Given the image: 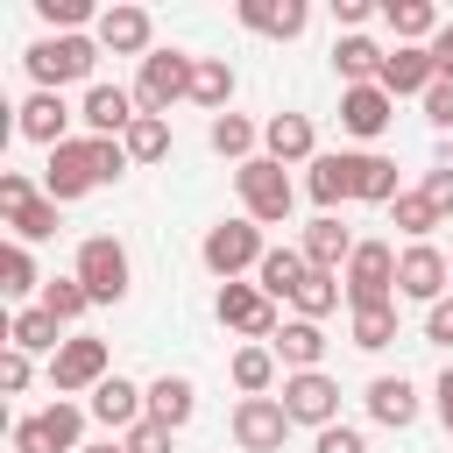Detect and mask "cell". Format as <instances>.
<instances>
[{"instance_id": "cell-1", "label": "cell", "mask_w": 453, "mask_h": 453, "mask_svg": "<svg viewBox=\"0 0 453 453\" xmlns=\"http://www.w3.org/2000/svg\"><path fill=\"white\" fill-rule=\"evenodd\" d=\"M92 64H99V42L92 35H42V42L21 50V71L35 78V92H64V85L92 78Z\"/></svg>"}, {"instance_id": "cell-2", "label": "cell", "mask_w": 453, "mask_h": 453, "mask_svg": "<svg viewBox=\"0 0 453 453\" xmlns=\"http://www.w3.org/2000/svg\"><path fill=\"white\" fill-rule=\"evenodd\" d=\"M262 255H269V241H262V226L241 212V219H219V226H205V241H198V262L219 276V283H241L248 269H262Z\"/></svg>"}, {"instance_id": "cell-3", "label": "cell", "mask_w": 453, "mask_h": 453, "mask_svg": "<svg viewBox=\"0 0 453 453\" xmlns=\"http://www.w3.org/2000/svg\"><path fill=\"white\" fill-rule=\"evenodd\" d=\"M191 78H198V57H184V50H149L142 71H134V106L156 113V120H170V106L191 99Z\"/></svg>"}, {"instance_id": "cell-4", "label": "cell", "mask_w": 453, "mask_h": 453, "mask_svg": "<svg viewBox=\"0 0 453 453\" xmlns=\"http://www.w3.org/2000/svg\"><path fill=\"white\" fill-rule=\"evenodd\" d=\"M234 191H241V212H248L255 226H283V219H290V205H297L290 170H283V163H269V156L241 163V170H234Z\"/></svg>"}, {"instance_id": "cell-5", "label": "cell", "mask_w": 453, "mask_h": 453, "mask_svg": "<svg viewBox=\"0 0 453 453\" xmlns=\"http://www.w3.org/2000/svg\"><path fill=\"white\" fill-rule=\"evenodd\" d=\"M71 276L85 283V297H92V304H120V297H127V283H134V262H127V248H120L113 234H85V241H78Z\"/></svg>"}, {"instance_id": "cell-6", "label": "cell", "mask_w": 453, "mask_h": 453, "mask_svg": "<svg viewBox=\"0 0 453 453\" xmlns=\"http://www.w3.org/2000/svg\"><path fill=\"white\" fill-rule=\"evenodd\" d=\"M14 453H85V403L57 396L35 418H14Z\"/></svg>"}, {"instance_id": "cell-7", "label": "cell", "mask_w": 453, "mask_h": 453, "mask_svg": "<svg viewBox=\"0 0 453 453\" xmlns=\"http://www.w3.org/2000/svg\"><path fill=\"white\" fill-rule=\"evenodd\" d=\"M340 283H347V311L396 304V248H389V241H361L354 262L340 269Z\"/></svg>"}, {"instance_id": "cell-8", "label": "cell", "mask_w": 453, "mask_h": 453, "mask_svg": "<svg viewBox=\"0 0 453 453\" xmlns=\"http://www.w3.org/2000/svg\"><path fill=\"white\" fill-rule=\"evenodd\" d=\"M106 375H113V354H106V340H92V333H71V340L50 354V389H57V396H92Z\"/></svg>"}, {"instance_id": "cell-9", "label": "cell", "mask_w": 453, "mask_h": 453, "mask_svg": "<svg viewBox=\"0 0 453 453\" xmlns=\"http://www.w3.org/2000/svg\"><path fill=\"white\" fill-rule=\"evenodd\" d=\"M212 311H219V326L226 333H241L248 347L262 340H276V326H283V311H276V297H262V283H219V297H212Z\"/></svg>"}, {"instance_id": "cell-10", "label": "cell", "mask_w": 453, "mask_h": 453, "mask_svg": "<svg viewBox=\"0 0 453 453\" xmlns=\"http://www.w3.org/2000/svg\"><path fill=\"white\" fill-rule=\"evenodd\" d=\"M446 290H453V255L432 248V241H411V248L396 255V297H418V304L432 311Z\"/></svg>"}, {"instance_id": "cell-11", "label": "cell", "mask_w": 453, "mask_h": 453, "mask_svg": "<svg viewBox=\"0 0 453 453\" xmlns=\"http://www.w3.org/2000/svg\"><path fill=\"white\" fill-rule=\"evenodd\" d=\"M283 411H290V425H311V432H326V425H340V382L326 375V368H304V375H283Z\"/></svg>"}, {"instance_id": "cell-12", "label": "cell", "mask_w": 453, "mask_h": 453, "mask_svg": "<svg viewBox=\"0 0 453 453\" xmlns=\"http://www.w3.org/2000/svg\"><path fill=\"white\" fill-rule=\"evenodd\" d=\"M85 191H99V163H92V134H85V142H64V149H50V163H42V198H57V205H71V198H85Z\"/></svg>"}, {"instance_id": "cell-13", "label": "cell", "mask_w": 453, "mask_h": 453, "mask_svg": "<svg viewBox=\"0 0 453 453\" xmlns=\"http://www.w3.org/2000/svg\"><path fill=\"white\" fill-rule=\"evenodd\" d=\"M283 439H290L283 396H241V403H234V446H241V453H276Z\"/></svg>"}, {"instance_id": "cell-14", "label": "cell", "mask_w": 453, "mask_h": 453, "mask_svg": "<svg viewBox=\"0 0 453 453\" xmlns=\"http://www.w3.org/2000/svg\"><path fill=\"white\" fill-rule=\"evenodd\" d=\"M85 411L106 425V439H120V432H134V425L149 418V389H142V382H127V375H106V382L85 396Z\"/></svg>"}, {"instance_id": "cell-15", "label": "cell", "mask_w": 453, "mask_h": 453, "mask_svg": "<svg viewBox=\"0 0 453 453\" xmlns=\"http://www.w3.org/2000/svg\"><path fill=\"white\" fill-rule=\"evenodd\" d=\"M14 134L35 142V149H64V142H71V106H64V92H28V99L14 106Z\"/></svg>"}, {"instance_id": "cell-16", "label": "cell", "mask_w": 453, "mask_h": 453, "mask_svg": "<svg viewBox=\"0 0 453 453\" xmlns=\"http://www.w3.org/2000/svg\"><path fill=\"white\" fill-rule=\"evenodd\" d=\"M262 156L283 163V170H290V163L311 170V163H319V127H311V113H269V120H262Z\"/></svg>"}, {"instance_id": "cell-17", "label": "cell", "mask_w": 453, "mask_h": 453, "mask_svg": "<svg viewBox=\"0 0 453 453\" xmlns=\"http://www.w3.org/2000/svg\"><path fill=\"white\" fill-rule=\"evenodd\" d=\"M149 35H156V21H149V7H106L99 21H92V42L106 50V57H149Z\"/></svg>"}, {"instance_id": "cell-18", "label": "cell", "mask_w": 453, "mask_h": 453, "mask_svg": "<svg viewBox=\"0 0 453 453\" xmlns=\"http://www.w3.org/2000/svg\"><path fill=\"white\" fill-rule=\"evenodd\" d=\"M375 85H382L389 99H425V92L439 85V64H432V50H403V42H396V50L382 57V78H375Z\"/></svg>"}, {"instance_id": "cell-19", "label": "cell", "mask_w": 453, "mask_h": 453, "mask_svg": "<svg viewBox=\"0 0 453 453\" xmlns=\"http://www.w3.org/2000/svg\"><path fill=\"white\" fill-rule=\"evenodd\" d=\"M78 120H85L92 134L120 142V134L142 120V106H134V92H120V85H85V106H78Z\"/></svg>"}, {"instance_id": "cell-20", "label": "cell", "mask_w": 453, "mask_h": 453, "mask_svg": "<svg viewBox=\"0 0 453 453\" xmlns=\"http://www.w3.org/2000/svg\"><path fill=\"white\" fill-rule=\"evenodd\" d=\"M389 120H396V99H389L382 85H340V127H347V134L375 142Z\"/></svg>"}, {"instance_id": "cell-21", "label": "cell", "mask_w": 453, "mask_h": 453, "mask_svg": "<svg viewBox=\"0 0 453 453\" xmlns=\"http://www.w3.org/2000/svg\"><path fill=\"white\" fill-rule=\"evenodd\" d=\"M269 354L283 361V375H304V368L326 361V326H319V319H283L276 340H269Z\"/></svg>"}, {"instance_id": "cell-22", "label": "cell", "mask_w": 453, "mask_h": 453, "mask_svg": "<svg viewBox=\"0 0 453 453\" xmlns=\"http://www.w3.org/2000/svg\"><path fill=\"white\" fill-rule=\"evenodd\" d=\"M234 14H241V28L276 35V42H290V35H304V28H311V7H304V0H241Z\"/></svg>"}, {"instance_id": "cell-23", "label": "cell", "mask_w": 453, "mask_h": 453, "mask_svg": "<svg viewBox=\"0 0 453 453\" xmlns=\"http://www.w3.org/2000/svg\"><path fill=\"white\" fill-rule=\"evenodd\" d=\"M361 403H368V418H375V425H389V432H411V425H418V411H425V403H418V389H411L403 375H375Z\"/></svg>"}, {"instance_id": "cell-24", "label": "cell", "mask_w": 453, "mask_h": 453, "mask_svg": "<svg viewBox=\"0 0 453 453\" xmlns=\"http://www.w3.org/2000/svg\"><path fill=\"white\" fill-rule=\"evenodd\" d=\"M382 21H389V35L403 50H432V35L446 28V14L432 0H382Z\"/></svg>"}, {"instance_id": "cell-25", "label": "cell", "mask_w": 453, "mask_h": 453, "mask_svg": "<svg viewBox=\"0 0 453 453\" xmlns=\"http://www.w3.org/2000/svg\"><path fill=\"white\" fill-rule=\"evenodd\" d=\"M297 248H304V262H311V269H333V276H340V269L354 262V248H361V241H354L333 212H319V219L304 226V241H297Z\"/></svg>"}, {"instance_id": "cell-26", "label": "cell", "mask_w": 453, "mask_h": 453, "mask_svg": "<svg viewBox=\"0 0 453 453\" xmlns=\"http://www.w3.org/2000/svg\"><path fill=\"white\" fill-rule=\"evenodd\" d=\"M347 163H354V198H361V205H396V198H403V184H396V163H389V156L354 149Z\"/></svg>"}, {"instance_id": "cell-27", "label": "cell", "mask_w": 453, "mask_h": 453, "mask_svg": "<svg viewBox=\"0 0 453 453\" xmlns=\"http://www.w3.org/2000/svg\"><path fill=\"white\" fill-rule=\"evenodd\" d=\"M304 276H311V262H304V248H269V255H262V269H255V283H262V297H276V304H290V297L304 290Z\"/></svg>"}, {"instance_id": "cell-28", "label": "cell", "mask_w": 453, "mask_h": 453, "mask_svg": "<svg viewBox=\"0 0 453 453\" xmlns=\"http://www.w3.org/2000/svg\"><path fill=\"white\" fill-rule=\"evenodd\" d=\"M191 411H198V389H191V375H156V382H149V418H156V425L184 432V425H191Z\"/></svg>"}, {"instance_id": "cell-29", "label": "cell", "mask_w": 453, "mask_h": 453, "mask_svg": "<svg viewBox=\"0 0 453 453\" xmlns=\"http://www.w3.org/2000/svg\"><path fill=\"white\" fill-rule=\"evenodd\" d=\"M304 191H311V205H319V212L347 205V198H354V163H347V149H340V156H319V163H311V177H304Z\"/></svg>"}, {"instance_id": "cell-30", "label": "cell", "mask_w": 453, "mask_h": 453, "mask_svg": "<svg viewBox=\"0 0 453 453\" xmlns=\"http://www.w3.org/2000/svg\"><path fill=\"white\" fill-rule=\"evenodd\" d=\"M7 347H21V354H57V347H64V326H57L42 304H21V311L7 319Z\"/></svg>"}, {"instance_id": "cell-31", "label": "cell", "mask_w": 453, "mask_h": 453, "mask_svg": "<svg viewBox=\"0 0 453 453\" xmlns=\"http://www.w3.org/2000/svg\"><path fill=\"white\" fill-rule=\"evenodd\" d=\"M191 106H205L212 120L234 113V64L226 57H198V78H191Z\"/></svg>"}, {"instance_id": "cell-32", "label": "cell", "mask_w": 453, "mask_h": 453, "mask_svg": "<svg viewBox=\"0 0 453 453\" xmlns=\"http://www.w3.org/2000/svg\"><path fill=\"white\" fill-rule=\"evenodd\" d=\"M382 57H389V50H375L368 35H340V42H333V71H340L347 85H375V78H382Z\"/></svg>"}, {"instance_id": "cell-33", "label": "cell", "mask_w": 453, "mask_h": 453, "mask_svg": "<svg viewBox=\"0 0 453 453\" xmlns=\"http://www.w3.org/2000/svg\"><path fill=\"white\" fill-rule=\"evenodd\" d=\"M205 142H212V156H234V170H241V163H255V142H262V127H255L248 113H219V120L205 127Z\"/></svg>"}, {"instance_id": "cell-34", "label": "cell", "mask_w": 453, "mask_h": 453, "mask_svg": "<svg viewBox=\"0 0 453 453\" xmlns=\"http://www.w3.org/2000/svg\"><path fill=\"white\" fill-rule=\"evenodd\" d=\"M347 340L361 354H382L396 340V304H368V311H347Z\"/></svg>"}, {"instance_id": "cell-35", "label": "cell", "mask_w": 453, "mask_h": 453, "mask_svg": "<svg viewBox=\"0 0 453 453\" xmlns=\"http://www.w3.org/2000/svg\"><path fill=\"white\" fill-rule=\"evenodd\" d=\"M276 368H283V361L255 340V347L234 354V389H241V396H269V389H276Z\"/></svg>"}, {"instance_id": "cell-36", "label": "cell", "mask_w": 453, "mask_h": 453, "mask_svg": "<svg viewBox=\"0 0 453 453\" xmlns=\"http://www.w3.org/2000/svg\"><path fill=\"white\" fill-rule=\"evenodd\" d=\"M340 297H347V283H340L333 269H311V276H304V290H297L290 304H297V319H333V311H340Z\"/></svg>"}, {"instance_id": "cell-37", "label": "cell", "mask_w": 453, "mask_h": 453, "mask_svg": "<svg viewBox=\"0 0 453 453\" xmlns=\"http://www.w3.org/2000/svg\"><path fill=\"white\" fill-rule=\"evenodd\" d=\"M0 290H7V297H42V276H35V255H28L21 241H7V248H0Z\"/></svg>"}, {"instance_id": "cell-38", "label": "cell", "mask_w": 453, "mask_h": 453, "mask_svg": "<svg viewBox=\"0 0 453 453\" xmlns=\"http://www.w3.org/2000/svg\"><path fill=\"white\" fill-rule=\"evenodd\" d=\"M35 304H42L57 326H71V319H85V311H92V297H85V283H78V276H50Z\"/></svg>"}, {"instance_id": "cell-39", "label": "cell", "mask_w": 453, "mask_h": 453, "mask_svg": "<svg viewBox=\"0 0 453 453\" xmlns=\"http://www.w3.org/2000/svg\"><path fill=\"white\" fill-rule=\"evenodd\" d=\"M120 149L134 156V163H163L170 156V120H156V113H142L127 134H120Z\"/></svg>"}, {"instance_id": "cell-40", "label": "cell", "mask_w": 453, "mask_h": 453, "mask_svg": "<svg viewBox=\"0 0 453 453\" xmlns=\"http://www.w3.org/2000/svg\"><path fill=\"white\" fill-rule=\"evenodd\" d=\"M7 234L28 248V241H50L57 234V198H28L21 212H7Z\"/></svg>"}, {"instance_id": "cell-41", "label": "cell", "mask_w": 453, "mask_h": 453, "mask_svg": "<svg viewBox=\"0 0 453 453\" xmlns=\"http://www.w3.org/2000/svg\"><path fill=\"white\" fill-rule=\"evenodd\" d=\"M389 219H396V234H411V241H432V226H446V219L432 212V198H425V191H403V198L389 205Z\"/></svg>"}, {"instance_id": "cell-42", "label": "cell", "mask_w": 453, "mask_h": 453, "mask_svg": "<svg viewBox=\"0 0 453 453\" xmlns=\"http://www.w3.org/2000/svg\"><path fill=\"white\" fill-rule=\"evenodd\" d=\"M35 14H42L57 35H85V21H99L92 0H35Z\"/></svg>"}, {"instance_id": "cell-43", "label": "cell", "mask_w": 453, "mask_h": 453, "mask_svg": "<svg viewBox=\"0 0 453 453\" xmlns=\"http://www.w3.org/2000/svg\"><path fill=\"white\" fill-rule=\"evenodd\" d=\"M127 439V453H177V432L170 425H156V418H142L134 432H120Z\"/></svg>"}, {"instance_id": "cell-44", "label": "cell", "mask_w": 453, "mask_h": 453, "mask_svg": "<svg viewBox=\"0 0 453 453\" xmlns=\"http://www.w3.org/2000/svg\"><path fill=\"white\" fill-rule=\"evenodd\" d=\"M92 163H99V184H120V177H127V163H134V156H127V149H120V142H106V134H92Z\"/></svg>"}, {"instance_id": "cell-45", "label": "cell", "mask_w": 453, "mask_h": 453, "mask_svg": "<svg viewBox=\"0 0 453 453\" xmlns=\"http://www.w3.org/2000/svg\"><path fill=\"white\" fill-rule=\"evenodd\" d=\"M418 191H425V198H432V212H439V219H453V163H432V170H425V184H418Z\"/></svg>"}, {"instance_id": "cell-46", "label": "cell", "mask_w": 453, "mask_h": 453, "mask_svg": "<svg viewBox=\"0 0 453 453\" xmlns=\"http://www.w3.org/2000/svg\"><path fill=\"white\" fill-rule=\"evenodd\" d=\"M425 120H432L439 134H453V78H439V85L425 92Z\"/></svg>"}, {"instance_id": "cell-47", "label": "cell", "mask_w": 453, "mask_h": 453, "mask_svg": "<svg viewBox=\"0 0 453 453\" xmlns=\"http://www.w3.org/2000/svg\"><path fill=\"white\" fill-rule=\"evenodd\" d=\"M311 453H368V439H361L354 425H326V432L311 439Z\"/></svg>"}, {"instance_id": "cell-48", "label": "cell", "mask_w": 453, "mask_h": 453, "mask_svg": "<svg viewBox=\"0 0 453 453\" xmlns=\"http://www.w3.org/2000/svg\"><path fill=\"white\" fill-rule=\"evenodd\" d=\"M28 198H42V191H35V184H28L21 170H0V212H21Z\"/></svg>"}, {"instance_id": "cell-49", "label": "cell", "mask_w": 453, "mask_h": 453, "mask_svg": "<svg viewBox=\"0 0 453 453\" xmlns=\"http://www.w3.org/2000/svg\"><path fill=\"white\" fill-rule=\"evenodd\" d=\"M425 340H432V347H453V290L425 311Z\"/></svg>"}, {"instance_id": "cell-50", "label": "cell", "mask_w": 453, "mask_h": 453, "mask_svg": "<svg viewBox=\"0 0 453 453\" xmlns=\"http://www.w3.org/2000/svg\"><path fill=\"white\" fill-rule=\"evenodd\" d=\"M0 389H7V396H21V389H28V354H21V347H7V354H0Z\"/></svg>"}, {"instance_id": "cell-51", "label": "cell", "mask_w": 453, "mask_h": 453, "mask_svg": "<svg viewBox=\"0 0 453 453\" xmlns=\"http://www.w3.org/2000/svg\"><path fill=\"white\" fill-rule=\"evenodd\" d=\"M368 14H375L368 0H333V21H340L347 35H361V21H368Z\"/></svg>"}, {"instance_id": "cell-52", "label": "cell", "mask_w": 453, "mask_h": 453, "mask_svg": "<svg viewBox=\"0 0 453 453\" xmlns=\"http://www.w3.org/2000/svg\"><path fill=\"white\" fill-rule=\"evenodd\" d=\"M432 411H439V425L453 432V368H446V375L432 382Z\"/></svg>"}, {"instance_id": "cell-53", "label": "cell", "mask_w": 453, "mask_h": 453, "mask_svg": "<svg viewBox=\"0 0 453 453\" xmlns=\"http://www.w3.org/2000/svg\"><path fill=\"white\" fill-rule=\"evenodd\" d=\"M432 64H439V78H453V21L432 35Z\"/></svg>"}, {"instance_id": "cell-54", "label": "cell", "mask_w": 453, "mask_h": 453, "mask_svg": "<svg viewBox=\"0 0 453 453\" xmlns=\"http://www.w3.org/2000/svg\"><path fill=\"white\" fill-rule=\"evenodd\" d=\"M85 453H127V439H92Z\"/></svg>"}]
</instances>
